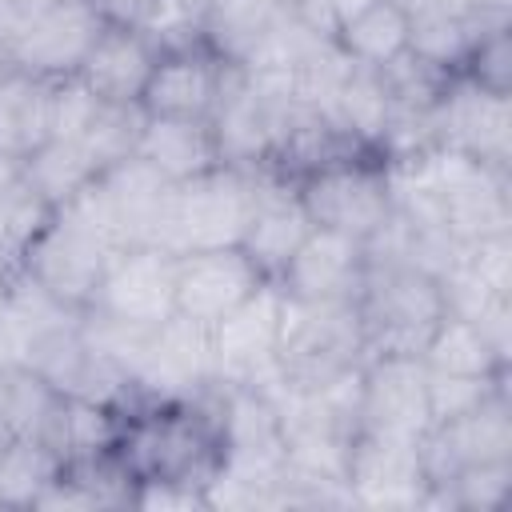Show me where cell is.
<instances>
[{
    "label": "cell",
    "mask_w": 512,
    "mask_h": 512,
    "mask_svg": "<svg viewBox=\"0 0 512 512\" xmlns=\"http://www.w3.org/2000/svg\"><path fill=\"white\" fill-rule=\"evenodd\" d=\"M432 144L468 152L484 164L508 168L512 160V96L488 92L464 72H452L428 112Z\"/></svg>",
    "instance_id": "obj_10"
},
{
    "label": "cell",
    "mask_w": 512,
    "mask_h": 512,
    "mask_svg": "<svg viewBox=\"0 0 512 512\" xmlns=\"http://www.w3.org/2000/svg\"><path fill=\"white\" fill-rule=\"evenodd\" d=\"M136 156L172 184L224 164L212 120H184V116H148L136 140Z\"/></svg>",
    "instance_id": "obj_21"
},
{
    "label": "cell",
    "mask_w": 512,
    "mask_h": 512,
    "mask_svg": "<svg viewBox=\"0 0 512 512\" xmlns=\"http://www.w3.org/2000/svg\"><path fill=\"white\" fill-rule=\"evenodd\" d=\"M420 360L432 372L508 376V352H500L480 324H472V320H464L456 312H444L436 320V328L428 332V340L420 348Z\"/></svg>",
    "instance_id": "obj_25"
},
{
    "label": "cell",
    "mask_w": 512,
    "mask_h": 512,
    "mask_svg": "<svg viewBox=\"0 0 512 512\" xmlns=\"http://www.w3.org/2000/svg\"><path fill=\"white\" fill-rule=\"evenodd\" d=\"M172 192H176V184L132 152V156L108 164L76 200H68L56 212H68L72 220L92 228L112 248H132V244L164 248Z\"/></svg>",
    "instance_id": "obj_4"
},
{
    "label": "cell",
    "mask_w": 512,
    "mask_h": 512,
    "mask_svg": "<svg viewBox=\"0 0 512 512\" xmlns=\"http://www.w3.org/2000/svg\"><path fill=\"white\" fill-rule=\"evenodd\" d=\"M64 460L36 436L0 440V508H32Z\"/></svg>",
    "instance_id": "obj_29"
},
{
    "label": "cell",
    "mask_w": 512,
    "mask_h": 512,
    "mask_svg": "<svg viewBox=\"0 0 512 512\" xmlns=\"http://www.w3.org/2000/svg\"><path fill=\"white\" fill-rule=\"evenodd\" d=\"M136 28L156 44V52H180L204 44L200 0H148Z\"/></svg>",
    "instance_id": "obj_33"
},
{
    "label": "cell",
    "mask_w": 512,
    "mask_h": 512,
    "mask_svg": "<svg viewBox=\"0 0 512 512\" xmlns=\"http://www.w3.org/2000/svg\"><path fill=\"white\" fill-rule=\"evenodd\" d=\"M48 204L24 184L20 164L0 160V256L8 264H16L20 248L28 244V236L48 220Z\"/></svg>",
    "instance_id": "obj_31"
},
{
    "label": "cell",
    "mask_w": 512,
    "mask_h": 512,
    "mask_svg": "<svg viewBox=\"0 0 512 512\" xmlns=\"http://www.w3.org/2000/svg\"><path fill=\"white\" fill-rule=\"evenodd\" d=\"M344 484L356 508H424L428 476L420 460V440L356 432Z\"/></svg>",
    "instance_id": "obj_15"
},
{
    "label": "cell",
    "mask_w": 512,
    "mask_h": 512,
    "mask_svg": "<svg viewBox=\"0 0 512 512\" xmlns=\"http://www.w3.org/2000/svg\"><path fill=\"white\" fill-rule=\"evenodd\" d=\"M212 392L200 400H144L124 412L112 452L132 480H184L208 488V480L220 472Z\"/></svg>",
    "instance_id": "obj_1"
},
{
    "label": "cell",
    "mask_w": 512,
    "mask_h": 512,
    "mask_svg": "<svg viewBox=\"0 0 512 512\" xmlns=\"http://www.w3.org/2000/svg\"><path fill=\"white\" fill-rule=\"evenodd\" d=\"M308 220L316 228H332L356 240H368L372 232L384 228L392 216V176H388V156L372 148L344 152L300 180H292Z\"/></svg>",
    "instance_id": "obj_6"
},
{
    "label": "cell",
    "mask_w": 512,
    "mask_h": 512,
    "mask_svg": "<svg viewBox=\"0 0 512 512\" xmlns=\"http://www.w3.org/2000/svg\"><path fill=\"white\" fill-rule=\"evenodd\" d=\"M48 96H52V80L16 68L0 76V160L20 164L32 148H40L52 136Z\"/></svg>",
    "instance_id": "obj_24"
},
{
    "label": "cell",
    "mask_w": 512,
    "mask_h": 512,
    "mask_svg": "<svg viewBox=\"0 0 512 512\" xmlns=\"http://www.w3.org/2000/svg\"><path fill=\"white\" fill-rule=\"evenodd\" d=\"M100 108L96 92L80 80V76H64V80H52V96H48V124H52V136H64V140H76L92 112Z\"/></svg>",
    "instance_id": "obj_36"
},
{
    "label": "cell",
    "mask_w": 512,
    "mask_h": 512,
    "mask_svg": "<svg viewBox=\"0 0 512 512\" xmlns=\"http://www.w3.org/2000/svg\"><path fill=\"white\" fill-rule=\"evenodd\" d=\"M308 232H312V220L292 180L276 172H256V204H252V220H248L240 248L260 268V276L276 280Z\"/></svg>",
    "instance_id": "obj_19"
},
{
    "label": "cell",
    "mask_w": 512,
    "mask_h": 512,
    "mask_svg": "<svg viewBox=\"0 0 512 512\" xmlns=\"http://www.w3.org/2000/svg\"><path fill=\"white\" fill-rule=\"evenodd\" d=\"M292 0H200L204 44L224 60L240 64L280 16H288Z\"/></svg>",
    "instance_id": "obj_26"
},
{
    "label": "cell",
    "mask_w": 512,
    "mask_h": 512,
    "mask_svg": "<svg viewBox=\"0 0 512 512\" xmlns=\"http://www.w3.org/2000/svg\"><path fill=\"white\" fill-rule=\"evenodd\" d=\"M4 72H8V64H4V56H0V76H4Z\"/></svg>",
    "instance_id": "obj_42"
},
{
    "label": "cell",
    "mask_w": 512,
    "mask_h": 512,
    "mask_svg": "<svg viewBox=\"0 0 512 512\" xmlns=\"http://www.w3.org/2000/svg\"><path fill=\"white\" fill-rule=\"evenodd\" d=\"M460 72L488 92L512 96V28H508V20H496L476 36Z\"/></svg>",
    "instance_id": "obj_35"
},
{
    "label": "cell",
    "mask_w": 512,
    "mask_h": 512,
    "mask_svg": "<svg viewBox=\"0 0 512 512\" xmlns=\"http://www.w3.org/2000/svg\"><path fill=\"white\" fill-rule=\"evenodd\" d=\"M128 508H140V512H192V508H208V492L200 484H184V480H132Z\"/></svg>",
    "instance_id": "obj_37"
},
{
    "label": "cell",
    "mask_w": 512,
    "mask_h": 512,
    "mask_svg": "<svg viewBox=\"0 0 512 512\" xmlns=\"http://www.w3.org/2000/svg\"><path fill=\"white\" fill-rule=\"evenodd\" d=\"M464 4L480 16H492V20H508V12H512V0H464Z\"/></svg>",
    "instance_id": "obj_39"
},
{
    "label": "cell",
    "mask_w": 512,
    "mask_h": 512,
    "mask_svg": "<svg viewBox=\"0 0 512 512\" xmlns=\"http://www.w3.org/2000/svg\"><path fill=\"white\" fill-rule=\"evenodd\" d=\"M488 24L496 20L472 12L464 0H440L432 8L408 12V52L436 72H460Z\"/></svg>",
    "instance_id": "obj_22"
},
{
    "label": "cell",
    "mask_w": 512,
    "mask_h": 512,
    "mask_svg": "<svg viewBox=\"0 0 512 512\" xmlns=\"http://www.w3.org/2000/svg\"><path fill=\"white\" fill-rule=\"evenodd\" d=\"M20 176L24 184L56 212L68 200H76L96 176L100 168L92 164V156L80 148V140H64V136H48L40 148H32L20 160Z\"/></svg>",
    "instance_id": "obj_27"
},
{
    "label": "cell",
    "mask_w": 512,
    "mask_h": 512,
    "mask_svg": "<svg viewBox=\"0 0 512 512\" xmlns=\"http://www.w3.org/2000/svg\"><path fill=\"white\" fill-rule=\"evenodd\" d=\"M216 388V364H212V336L208 328L168 316L160 328H152L144 356L132 372L136 400H200Z\"/></svg>",
    "instance_id": "obj_13"
},
{
    "label": "cell",
    "mask_w": 512,
    "mask_h": 512,
    "mask_svg": "<svg viewBox=\"0 0 512 512\" xmlns=\"http://www.w3.org/2000/svg\"><path fill=\"white\" fill-rule=\"evenodd\" d=\"M336 44L368 68H388L408 52V12L396 0H376L336 28Z\"/></svg>",
    "instance_id": "obj_28"
},
{
    "label": "cell",
    "mask_w": 512,
    "mask_h": 512,
    "mask_svg": "<svg viewBox=\"0 0 512 512\" xmlns=\"http://www.w3.org/2000/svg\"><path fill=\"white\" fill-rule=\"evenodd\" d=\"M92 4H96L100 16L112 20V24H140V16H144V8H148V0H92Z\"/></svg>",
    "instance_id": "obj_38"
},
{
    "label": "cell",
    "mask_w": 512,
    "mask_h": 512,
    "mask_svg": "<svg viewBox=\"0 0 512 512\" xmlns=\"http://www.w3.org/2000/svg\"><path fill=\"white\" fill-rule=\"evenodd\" d=\"M256 204V172L236 164H216L192 180H180L172 192L168 236L164 248L208 252V248H240Z\"/></svg>",
    "instance_id": "obj_7"
},
{
    "label": "cell",
    "mask_w": 512,
    "mask_h": 512,
    "mask_svg": "<svg viewBox=\"0 0 512 512\" xmlns=\"http://www.w3.org/2000/svg\"><path fill=\"white\" fill-rule=\"evenodd\" d=\"M364 268H368L364 240L312 224V232L300 240L276 284L292 300H356L364 284Z\"/></svg>",
    "instance_id": "obj_18"
},
{
    "label": "cell",
    "mask_w": 512,
    "mask_h": 512,
    "mask_svg": "<svg viewBox=\"0 0 512 512\" xmlns=\"http://www.w3.org/2000/svg\"><path fill=\"white\" fill-rule=\"evenodd\" d=\"M364 324V356L404 352L420 356L428 332L448 312L440 276L404 260H368L364 284L356 292Z\"/></svg>",
    "instance_id": "obj_5"
},
{
    "label": "cell",
    "mask_w": 512,
    "mask_h": 512,
    "mask_svg": "<svg viewBox=\"0 0 512 512\" xmlns=\"http://www.w3.org/2000/svg\"><path fill=\"white\" fill-rule=\"evenodd\" d=\"M356 428L372 436H396V440H420L432 428L428 368L420 356H404V352L364 356Z\"/></svg>",
    "instance_id": "obj_12"
},
{
    "label": "cell",
    "mask_w": 512,
    "mask_h": 512,
    "mask_svg": "<svg viewBox=\"0 0 512 512\" xmlns=\"http://www.w3.org/2000/svg\"><path fill=\"white\" fill-rule=\"evenodd\" d=\"M280 308H284L280 284L264 280L248 300H240L224 320L208 328L216 384H244L264 392L280 388V368H276Z\"/></svg>",
    "instance_id": "obj_9"
},
{
    "label": "cell",
    "mask_w": 512,
    "mask_h": 512,
    "mask_svg": "<svg viewBox=\"0 0 512 512\" xmlns=\"http://www.w3.org/2000/svg\"><path fill=\"white\" fill-rule=\"evenodd\" d=\"M112 252L116 248L108 240H100L92 228H84L68 212H48V220L20 248L16 268L32 276L64 308L84 312L100 288V276Z\"/></svg>",
    "instance_id": "obj_8"
},
{
    "label": "cell",
    "mask_w": 512,
    "mask_h": 512,
    "mask_svg": "<svg viewBox=\"0 0 512 512\" xmlns=\"http://www.w3.org/2000/svg\"><path fill=\"white\" fill-rule=\"evenodd\" d=\"M508 388V376H460V372H432L428 368V416L432 424L456 420L484 404L492 392Z\"/></svg>",
    "instance_id": "obj_34"
},
{
    "label": "cell",
    "mask_w": 512,
    "mask_h": 512,
    "mask_svg": "<svg viewBox=\"0 0 512 512\" xmlns=\"http://www.w3.org/2000/svg\"><path fill=\"white\" fill-rule=\"evenodd\" d=\"M12 268H16V264H8V260L0 256V300H4V288H8V276H12Z\"/></svg>",
    "instance_id": "obj_40"
},
{
    "label": "cell",
    "mask_w": 512,
    "mask_h": 512,
    "mask_svg": "<svg viewBox=\"0 0 512 512\" xmlns=\"http://www.w3.org/2000/svg\"><path fill=\"white\" fill-rule=\"evenodd\" d=\"M512 492V460L500 464H468L444 484L428 488L424 508H452V512H496Z\"/></svg>",
    "instance_id": "obj_30"
},
{
    "label": "cell",
    "mask_w": 512,
    "mask_h": 512,
    "mask_svg": "<svg viewBox=\"0 0 512 512\" xmlns=\"http://www.w3.org/2000/svg\"><path fill=\"white\" fill-rule=\"evenodd\" d=\"M156 56H160L156 44L136 24H112V20H104V28L92 40V48H88V56H84V64H80L76 76L104 104H140Z\"/></svg>",
    "instance_id": "obj_20"
},
{
    "label": "cell",
    "mask_w": 512,
    "mask_h": 512,
    "mask_svg": "<svg viewBox=\"0 0 512 512\" xmlns=\"http://www.w3.org/2000/svg\"><path fill=\"white\" fill-rule=\"evenodd\" d=\"M100 28L92 0H0V56L40 80L76 76Z\"/></svg>",
    "instance_id": "obj_2"
},
{
    "label": "cell",
    "mask_w": 512,
    "mask_h": 512,
    "mask_svg": "<svg viewBox=\"0 0 512 512\" xmlns=\"http://www.w3.org/2000/svg\"><path fill=\"white\" fill-rule=\"evenodd\" d=\"M144 120H148V112L140 104H104L100 100V108L92 112L88 128L76 140L92 156V164L104 172L108 164H116V160H124V156L136 152V140H140Z\"/></svg>",
    "instance_id": "obj_32"
},
{
    "label": "cell",
    "mask_w": 512,
    "mask_h": 512,
    "mask_svg": "<svg viewBox=\"0 0 512 512\" xmlns=\"http://www.w3.org/2000/svg\"><path fill=\"white\" fill-rule=\"evenodd\" d=\"M264 284L260 268L244 256V248H208L176 256V316L212 328L240 300H248Z\"/></svg>",
    "instance_id": "obj_17"
},
{
    "label": "cell",
    "mask_w": 512,
    "mask_h": 512,
    "mask_svg": "<svg viewBox=\"0 0 512 512\" xmlns=\"http://www.w3.org/2000/svg\"><path fill=\"white\" fill-rule=\"evenodd\" d=\"M364 364V324L356 300H292L280 308V384L316 392Z\"/></svg>",
    "instance_id": "obj_3"
},
{
    "label": "cell",
    "mask_w": 512,
    "mask_h": 512,
    "mask_svg": "<svg viewBox=\"0 0 512 512\" xmlns=\"http://www.w3.org/2000/svg\"><path fill=\"white\" fill-rule=\"evenodd\" d=\"M88 308L132 328H160L176 316V252L160 244L116 248Z\"/></svg>",
    "instance_id": "obj_11"
},
{
    "label": "cell",
    "mask_w": 512,
    "mask_h": 512,
    "mask_svg": "<svg viewBox=\"0 0 512 512\" xmlns=\"http://www.w3.org/2000/svg\"><path fill=\"white\" fill-rule=\"evenodd\" d=\"M232 60L212 52L208 44H192L180 52H160L152 76L144 84L140 108L148 116H184V120H212L228 80Z\"/></svg>",
    "instance_id": "obj_16"
},
{
    "label": "cell",
    "mask_w": 512,
    "mask_h": 512,
    "mask_svg": "<svg viewBox=\"0 0 512 512\" xmlns=\"http://www.w3.org/2000/svg\"><path fill=\"white\" fill-rule=\"evenodd\" d=\"M8 364H16V360H12V348H8V340L0 332V368H8Z\"/></svg>",
    "instance_id": "obj_41"
},
{
    "label": "cell",
    "mask_w": 512,
    "mask_h": 512,
    "mask_svg": "<svg viewBox=\"0 0 512 512\" xmlns=\"http://www.w3.org/2000/svg\"><path fill=\"white\" fill-rule=\"evenodd\" d=\"M120 424H124V412L116 404L88 400V396H60L40 440L64 464H80V460L108 456L120 440Z\"/></svg>",
    "instance_id": "obj_23"
},
{
    "label": "cell",
    "mask_w": 512,
    "mask_h": 512,
    "mask_svg": "<svg viewBox=\"0 0 512 512\" xmlns=\"http://www.w3.org/2000/svg\"><path fill=\"white\" fill-rule=\"evenodd\" d=\"M420 460H424V476L428 488L444 484L448 476H456L468 464H500L512 460V400L508 388L492 392L484 404H476L472 412L432 424L420 436Z\"/></svg>",
    "instance_id": "obj_14"
}]
</instances>
